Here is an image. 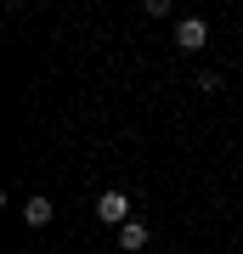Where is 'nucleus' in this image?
<instances>
[{
	"instance_id": "1",
	"label": "nucleus",
	"mask_w": 243,
	"mask_h": 254,
	"mask_svg": "<svg viewBox=\"0 0 243 254\" xmlns=\"http://www.w3.org/2000/svg\"><path fill=\"white\" fill-rule=\"evenodd\" d=\"M96 220H108V226L119 232V226H125V220H130V192L108 187V192H102V198H96Z\"/></svg>"
},
{
	"instance_id": "2",
	"label": "nucleus",
	"mask_w": 243,
	"mask_h": 254,
	"mask_svg": "<svg viewBox=\"0 0 243 254\" xmlns=\"http://www.w3.org/2000/svg\"><path fill=\"white\" fill-rule=\"evenodd\" d=\"M209 46V23L204 17H181L175 23V51H204Z\"/></svg>"
},
{
	"instance_id": "3",
	"label": "nucleus",
	"mask_w": 243,
	"mask_h": 254,
	"mask_svg": "<svg viewBox=\"0 0 243 254\" xmlns=\"http://www.w3.org/2000/svg\"><path fill=\"white\" fill-rule=\"evenodd\" d=\"M113 237H119V254H142L153 232H147V220H125V226H119Z\"/></svg>"
},
{
	"instance_id": "4",
	"label": "nucleus",
	"mask_w": 243,
	"mask_h": 254,
	"mask_svg": "<svg viewBox=\"0 0 243 254\" xmlns=\"http://www.w3.org/2000/svg\"><path fill=\"white\" fill-rule=\"evenodd\" d=\"M51 215H57V203L45 198V192H34V198L23 203V220H28V226H34V232H45V226H51Z\"/></svg>"
},
{
	"instance_id": "5",
	"label": "nucleus",
	"mask_w": 243,
	"mask_h": 254,
	"mask_svg": "<svg viewBox=\"0 0 243 254\" xmlns=\"http://www.w3.org/2000/svg\"><path fill=\"white\" fill-rule=\"evenodd\" d=\"M192 85H198V91H204V96H215V91H221V85H226V79H221V73H215V68H204V73H198V79H192Z\"/></svg>"
},
{
	"instance_id": "6",
	"label": "nucleus",
	"mask_w": 243,
	"mask_h": 254,
	"mask_svg": "<svg viewBox=\"0 0 243 254\" xmlns=\"http://www.w3.org/2000/svg\"><path fill=\"white\" fill-rule=\"evenodd\" d=\"M142 11L147 17H170V0H142Z\"/></svg>"
},
{
	"instance_id": "7",
	"label": "nucleus",
	"mask_w": 243,
	"mask_h": 254,
	"mask_svg": "<svg viewBox=\"0 0 243 254\" xmlns=\"http://www.w3.org/2000/svg\"><path fill=\"white\" fill-rule=\"evenodd\" d=\"M6 6H17V0H6Z\"/></svg>"
}]
</instances>
